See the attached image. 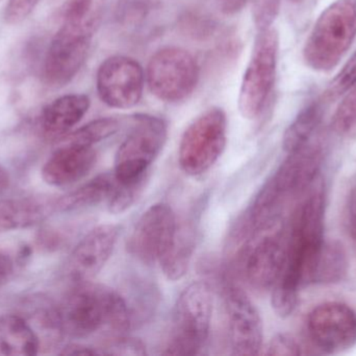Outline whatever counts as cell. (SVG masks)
Masks as SVG:
<instances>
[{
    "label": "cell",
    "mask_w": 356,
    "mask_h": 356,
    "mask_svg": "<svg viewBox=\"0 0 356 356\" xmlns=\"http://www.w3.org/2000/svg\"><path fill=\"white\" fill-rule=\"evenodd\" d=\"M355 39L356 0H337L316 21L303 47V60L313 70L330 71Z\"/></svg>",
    "instance_id": "obj_3"
},
{
    "label": "cell",
    "mask_w": 356,
    "mask_h": 356,
    "mask_svg": "<svg viewBox=\"0 0 356 356\" xmlns=\"http://www.w3.org/2000/svg\"><path fill=\"white\" fill-rule=\"evenodd\" d=\"M227 144V118L213 107L188 125L180 140L178 164L186 175L198 177L209 171L224 153Z\"/></svg>",
    "instance_id": "obj_7"
},
{
    "label": "cell",
    "mask_w": 356,
    "mask_h": 356,
    "mask_svg": "<svg viewBox=\"0 0 356 356\" xmlns=\"http://www.w3.org/2000/svg\"><path fill=\"white\" fill-rule=\"evenodd\" d=\"M119 227L104 224L92 229L75 247L67 263V274L75 282L90 281L112 256Z\"/></svg>",
    "instance_id": "obj_14"
},
{
    "label": "cell",
    "mask_w": 356,
    "mask_h": 356,
    "mask_svg": "<svg viewBox=\"0 0 356 356\" xmlns=\"http://www.w3.org/2000/svg\"><path fill=\"white\" fill-rule=\"evenodd\" d=\"M15 265L8 255L0 252V286H4L14 275Z\"/></svg>",
    "instance_id": "obj_35"
},
{
    "label": "cell",
    "mask_w": 356,
    "mask_h": 356,
    "mask_svg": "<svg viewBox=\"0 0 356 356\" xmlns=\"http://www.w3.org/2000/svg\"><path fill=\"white\" fill-rule=\"evenodd\" d=\"M89 96L86 94H67L50 102L42 114V127L47 135L62 136L70 131L87 114L90 109Z\"/></svg>",
    "instance_id": "obj_18"
},
{
    "label": "cell",
    "mask_w": 356,
    "mask_h": 356,
    "mask_svg": "<svg viewBox=\"0 0 356 356\" xmlns=\"http://www.w3.org/2000/svg\"><path fill=\"white\" fill-rule=\"evenodd\" d=\"M93 146L62 144L42 169V177L52 186H68L85 178L95 167Z\"/></svg>",
    "instance_id": "obj_17"
},
{
    "label": "cell",
    "mask_w": 356,
    "mask_h": 356,
    "mask_svg": "<svg viewBox=\"0 0 356 356\" xmlns=\"http://www.w3.org/2000/svg\"><path fill=\"white\" fill-rule=\"evenodd\" d=\"M307 332L322 353L336 355L356 344V314L344 303L318 305L307 318Z\"/></svg>",
    "instance_id": "obj_12"
},
{
    "label": "cell",
    "mask_w": 356,
    "mask_h": 356,
    "mask_svg": "<svg viewBox=\"0 0 356 356\" xmlns=\"http://www.w3.org/2000/svg\"><path fill=\"white\" fill-rule=\"evenodd\" d=\"M93 0H69L65 6L63 22H81L90 17Z\"/></svg>",
    "instance_id": "obj_33"
},
{
    "label": "cell",
    "mask_w": 356,
    "mask_h": 356,
    "mask_svg": "<svg viewBox=\"0 0 356 356\" xmlns=\"http://www.w3.org/2000/svg\"><path fill=\"white\" fill-rule=\"evenodd\" d=\"M102 355H146V346L141 340L129 336H119L99 347Z\"/></svg>",
    "instance_id": "obj_29"
},
{
    "label": "cell",
    "mask_w": 356,
    "mask_h": 356,
    "mask_svg": "<svg viewBox=\"0 0 356 356\" xmlns=\"http://www.w3.org/2000/svg\"><path fill=\"white\" fill-rule=\"evenodd\" d=\"M168 137L166 121L150 114H138L115 155L114 176L119 183L145 182L152 163Z\"/></svg>",
    "instance_id": "obj_4"
},
{
    "label": "cell",
    "mask_w": 356,
    "mask_h": 356,
    "mask_svg": "<svg viewBox=\"0 0 356 356\" xmlns=\"http://www.w3.org/2000/svg\"><path fill=\"white\" fill-rule=\"evenodd\" d=\"M286 248L278 234L265 236L247 255L245 274L252 288L268 291L273 288L284 269Z\"/></svg>",
    "instance_id": "obj_16"
},
{
    "label": "cell",
    "mask_w": 356,
    "mask_h": 356,
    "mask_svg": "<svg viewBox=\"0 0 356 356\" xmlns=\"http://www.w3.org/2000/svg\"><path fill=\"white\" fill-rule=\"evenodd\" d=\"M177 225V215L168 204L152 205L141 215L129 238V253L145 265L160 263L172 245Z\"/></svg>",
    "instance_id": "obj_11"
},
{
    "label": "cell",
    "mask_w": 356,
    "mask_h": 356,
    "mask_svg": "<svg viewBox=\"0 0 356 356\" xmlns=\"http://www.w3.org/2000/svg\"><path fill=\"white\" fill-rule=\"evenodd\" d=\"M323 160V146L312 139L301 148L288 153V157L270 181L286 200L309 187L319 173Z\"/></svg>",
    "instance_id": "obj_15"
},
{
    "label": "cell",
    "mask_w": 356,
    "mask_h": 356,
    "mask_svg": "<svg viewBox=\"0 0 356 356\" xmlns=\"http://www.w3.org/2000/svg\"><path fill=\"white\" fill-rule=\"evenodd\" d=\"M248 0H218L219 8L225 14H236L243 10Z\"/></svg>",
    "instance_id": "obj_37"
},
{
    "label": "cell",
    "mask_w": 356,
    "mask_h": 356,
    "mask_svg": "<svg viewBox=\"0 0 356 356\" xmlns=\"http://www.w3.org/2000/svg\"><path fill=\"white\" fill-rule=\"evenodd\" d=\"M150 91L159 100L178 102L192 94L199 81V66L184 48L168 46L156 52L146 70Z\"/></svg>",
    "instance_id": "obj_8"
},
{
    "label": "cell",
    "mask_w": 356,
    "mask_h": 356,
    "mask_svg": "<svg viewBox=\"0 0 356 356\" xmlns=\"http://www.w3.org/2000/svg\"><path fill=\"white\" fill-rule=\"evenodd\" d=\"M280 0H254L253 19L257 29L272 26L280 10Z\"/></svg>",
    "instance_id": "obj_30"
},
{
    "label": "cell",
    "mask_w": 356,
    "mask_h": 356,
    "mask_svg": "<svg viewBox=\"0 0 356 356\" xmlns=\"http://www.w3.org/2000/svg\"><path fill=\"white\" fill-rule=\"evenodd\" d=\"M54 212V200H0V233L35 225Z\"/></svg>",
    "instance_id": "obj_19"
},
{
    "label": "cell",
    "mask_w": 356,
    "mask_h": 356,
    "mask_svg": "<svg viewBox=\"0 0 356 356\" xmlns=\"http://www.w3.org/2000/svg\"><path fill=\"white\" fill-rule=\"evenodd\" d=\"M92 18L63 22L54 36L44 63V77L50 86L63 87L70 83L85 64L93 38Z\"/></svg>",
    "instance_id": "obj_9"
},
{
    "label": "cell",
    "mask_w": 356,
    "mask_h": 356,
    "mask_svg": "<svg viewBox=\"0 0 356 356\" xmlns=\"http://www.w3.org/2000/svg\"><path fill=\"white\" fill-rule=\"evenodd\" d=\"M349 234L356 249V188L351 192L348 205Z\"/></svg>",
    "instance_id": "obj_36"
},
{
    "label": "cell",
    "mask_w": 356,
    "mask_h": 356,
    "mask_svg": "<svg viewBox=\"0 0 356 356\" xmlns=\"http://www.w3.org/2000/svg\"><path fill=\"white\" fill-rule=\"evenodd\" d=\"M64 336L87 338L100 330L129 332L134 315L127 301L116 291L89 281L79 282L58 307Z\"/></svg>",
    "instance_id": "obj_2"
},
{
    "label": "cell",
    "mask_w": 356,
    "mask_h": 356,
    "mask_svg": "<svg viewBox=\"0 0 356 356\" xmlns=\"http://www.w3.org/2000/svg\"><path fill=\"white\" fill-rule=\"evenodd\" d=\"M349 261L342 244L324 242L312 274V284H334L342 281L348 272Z\"/></svg>",
    "instance_id": "obj_24"
},
{
    "label": "cell",
    "mask_w": 356,
    "mask_h": 356,
    "mask_svg": "<svg viewBox=\"0 0 356 356\" xmlns=\"http://www.w3.org/2000/svg\"><path fill=\"white\" fill-rule=\"evenodd\" d=\"M356 86V52L350 56L346 64L342 67L338 75L332 79L324 92L325 102L338 100L348 93Z\"/></svg>",
    "instance_id": "obj_27"
},
{
    "label": "cell",
    "mask_w": 356,
    "mask_h": 356,
    "mask_svg": "<svg viewBox=\"0 0 356 356\" xmlns=\"http://www.w3.org/2000/svg\"><path fill=\"white\" fill-rule=\"evenodd\" d=\"M213 301V293L207 282H193L180 293L165 355H200L211 330Z\"/></svg>",
    "instance_id": "obj_5"
},
{
    "label": "cell",
    "mask_w": 356,
    "mask_h": 356,
    "mask_svg": "<svg viewBox=\"0 0 356 356\" xmlns=\"http://www.w3.org/2000/svg\"><path fill=\"white\" fill-rule=\"evenodd\" d=\"M10 179L8 171L0 164V194L6 192L10 187Z\"/></svg>",
    "instance_id": "obj_38"
},
{
    "label": "cell",
    "mask_w": 356,
    "mask_h": 356,
    "mask_svg": "<svg viewBox=\"0 0 356 356\" xmlns=\"http://www.w3.org/2000/svg\"><path fill=\"white\" fill-rule=\"evenodd\" d=\"M196 246V228L191 223H178L175 240L160 261L161 269L171 281H177L188 273Z\"/></svg>",
    "instance_id": "obj_21"
},
{
    "label": "cell",
    "mask_w": 356,
    "mask_h": 356,
    "mask_svg": "<svg viewBox=\"0 0 356 356\" xmlns=\"http://www.w3.org/2000/svg\"><path fill=\"white\" fill-rule=\"evenodd\" d=\"M324 219L325 196L319 189L298 207L293 219L284 269L272 288V307L278 317L292 316L300 288L311 286L314 267L325 242Z\"/></svg>",
    "instance_id": "obj_1"
},
{
    "label": "cell",
    "mask_w": 356,
    "mask_h": 356,
    "mask_svg": "<svg viewBox=\"0 0 356 356\" xmlns=\"http://www.w3.org/2000/svg\"><path fill=\"white\" fill-rule=\"evenodd\" d=\"M291 1H293V2H298V1H301V0H291Z\"/></svg>",
    "instance_id": "obj_39"
},
{
    "label": "cell",
    "mask_w": 356,
    "mask_h": 356,
    "mask_svg": "<svg viewBox=\"0 0 356 356\" xmlns=\"http://www.w3.org/2000/svg\"><path fill=\"white\" fill-rule=\"evenodd\" d=\"M332 127L340 136L356 134V86L339 105L332 117Z\"/></svg>",
    "instance_id": "obj_26"
},
{
    "label": "cell",
    "mask_w": 356,
    "mask_h": 356,
    "mask_svg": "<svg viewBox=\"0 0 356 356\" xmlns=\"http://www.w3.org/2000/svg\"><path fill=\"white\" fill-rule=\"evenodd\" d=\"M225 305L232 355H259L264 340L263 321L252 301L241 288L229 286L226 290Z\"/></svg>",
    "instance_id": "obj_13"
},
{
    "label": "cell",
    "mask_w": 356,
    "mask_h": 356,
    "mask_svg": "<svg viewBox=\"0 0 356 356\" xmlns=\"http://www.w3.org/2000/svg\"><path fill=\"white\" fill-rule=\"evenodd\" d=\"M146 182V181H145ZM145 182L134 184L119 183L116 180L114 189L108 202V209L113 215H120L131 208L139 198L145 186Z\"/></svg>",
    "instance_id": "obj_28"
},
{
    "label": "cell",
    "mask_w": 356,
    "mask_h": 356,
    "mask_svg": "<svg viewBox=\"0 0 356 356\" xmlns=\"http://www.w3.org/2000/svg\"><path fill=\"white\" fill-rule=\"evenodd\" d=\"M323 114V100H313L307 105L284 132L282 137L284 152H293L311 141L321 125Z\"/></svg>",
    "instance_id": "obj_23"
},
{
    "label": "cell",
    "mask_w": 356,
    "mask_h": 356,
    "mask_svg": "<svg viewBox=\"0 0 356 356\" xmlns=\"http://www.w3.org/2000/svg\"><path fill=\"white\" fill-rule=\"evenodd\" d=\"M116 184L114 173H102L54 201L56 212L79 210L108 201Z\"/></svg>",
    "instance_id": "obj_22"
},
{
    "label": "cell",
    "mask_w": 356,
    "mask_h": 356,
    "mask_svg": "<svg viewBox=\"0 0 356 356\" xmlns=\"http://www.w3.org/2000/svg\"><path fill=\"white\" fill-rule=\"evenodd\" d=\"M39 0H8L4 19L8 24L23 22L37 6Z\"/></svg>",
    "instance_id": "obj_32"
},
{
    "label": "cell",
    "mask_w": 356,
    "mask_h": 356,
    "mask_svg": "<svg viewBox=\"0 0 356 356\" xmlns=\"http://www.w3.org/2000/svg\"><path fill=\"white\" fill-rule=\"evenodd\" d=\"M120 127L119 121L113 117L96 119L87 123L83 127L75 130L68 134L62 144H73V146H94L98 142L114 135Z\"/></svg>",
    "instance_id": "obj_25"
},
{
    "label": "cell",
    "mask_w": 356,
    "mask_h": 356,
    "mask_svg": "<svg viewBox=\"0 0 356 356\" xmlns=\"http://www.w3.org/2000/svg\"><path fill=\"white\" fill-rule=\"evenodd\" d=\"M60 355H102L99 347L87 346L81 344L67 345L63 348Z\"/></svg>",
    "instance_id": "obj_34"
},
{
    "label": "cell",
    "mask_w": 356,
    "mask_h": 356,
    "mask_svg": "<svg viewBox=\"0 0 356 356\" xmlns=\"http://www.w3.org/2000/svg\"><path fill=\"white\" fill-rule=\"evenodd\" d=\"M146 75L139 62L127 56H112L98 68L96 88L106 106L129 109L138 105L143 95Z\"/></svg>",
    "instance_id": "obj_10"
},
{
    "label": "cell",
    "mask_w": 356,
    "mask_h": 356,
    "mask_svg": "<svg viewBox=\"0 0 356 356\" xmlns=\"http://www.w3.org/2000/svg\"><path fill=\"white\" fill-rule=\"evenodd\" d=\"M42 344L33 326L18 315L0 318V356H35Z\"/></svg>",
    "instance_id": "obj_20"
},
{
    "label": "cell",
    "mask_w": 356,
    "mask_h": 356,
    "mask_svg": "<svg viewBox=\"0 0 356 356\" xmlns=\"http://www.w3.org/2000/svg\"><path fill=\"white\" fill-rule=\"evenodd\" d=\"M268 355H305L300 343L290 334H276L268 345Z\"/></svg>",
    "instance_id": "obj_31"
},
{
    "label": "cell",
    "mask_w": 356,
    "mask_h": 356,
    "mask_svg": "<svg viewBox=\"0 0 356 356\" xmlns=\"http://www.w3.org/2000/svg\"><path fill=\"white\" fill-rule=\"evenodd\" d=\"M278 50L276 29H259L238 94V109L245 118H257L269 102L277 73Z\"/></svg>",
    "instance_id": "obj_6"
}]
</instances>
